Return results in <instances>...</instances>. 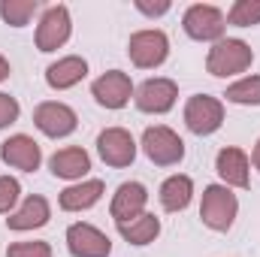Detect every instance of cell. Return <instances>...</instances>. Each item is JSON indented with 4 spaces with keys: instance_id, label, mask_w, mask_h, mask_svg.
I'll list each match as a JSON object with an SVG mask.
<instances>
[{
    "instance_id": "obj_10",
    "label": "cell",
    "mask_w": 260,
    "mask_h": 257,
    "mask_svg": "<svg viewBox=\"0 0 260 257\" xmlns=\"http://www.w3.org/2000/svg\"><path fill=\"white\" fill-rule=\"evenodd\" d=\"M91 94H94V100H97L100 106H106V109H121L130 100V94H133L130 76L121 73V70H109V73H103V76L91 85Z\"/></svg>"
},
{
    "instance_id": "obj_1",
    "label": "cell",
    "mask_w": 260,
    "mask_h": 257,
    "mask_svg": "<svg viewBox=\"0 0 260 257\" xmlns=\"http://www.w3.org/2000/svg\"><path fill=\"white\" fill-rule=\"evenodd\" d=\"M236 194H230V188L224 185H209L203 194V206H200V218L206 227L212 230H230L233 218H236Z\"/></svg>"
},
{
    "instance_id": "obj_16",
    "label": "cell",
    "mask_w": 260,
    "mask_h": 257,
    "mask_svg": "<svg viewBox=\"0 0 260 257\" xmlns=\"http://www.w3.org/2000/svg\"><path fill=\"white\" fill-rule=\"evenodd\" d=\"M49 167H52V173L58 179H82L91 170V157L82 148H61V151L52 154Z\"/></svg>"
},
{
    "instance_id": "obj_15",
    "label": "cell",
    "mask_w": 260,
    "mask_h": 257,
    "mask_svg": "<svg viewBox=\"0 0 260 257\" xmlns=\"http://www.w3.org/2000/svg\"><path fill=\"white\" fill-rule=\"evenodd\" d=\"M215 170H218V176L227 185L248 188V157H245V151H239V148H221L218 160H215Z\"/></svg>"
},
{
    "instance_id": "obj_12",
    "label": "cell",
    "mask_w": 260,
    "mask_h": 257,
    "mask_svg": "<svg viewBox=\"0 0 260 257\" xmlns=\"http://www.w3.org/2000/svg\"><path fill=\"white\" fill-rule=\"evenodd\" d=\"M76 112L64 106V103H40L37 112H34V124L43 130L46 136H70L76 130Z\"/></svg>"
},
{
    "instance_id": "obj_14",
    "label": "cell",
    "mask_w": 260,
    "mask_h": 257,
    "mask_svg": "<svg viewBox=\"0 0 260 257\" xmlns=\"http://www.w3.org/2000/svg\"><path fill=\"white\" fill-rule=\"evenodd\" d=\"M145 200H148V194H145V188L139 182H124L112 197V218L121 224V221H130V218L142 215Z\"/></svg>"
},
{
    "instance_id": "obj_29",
    "label": "cell",
    "mask_w": 260,
    "mask_h": 257,
    "mask_svg": "<svg viewBox=\"0 0 260 257\" xmlns=\"http://www.w3.org/2000/svg\"><path fill=\"white\" fill-rule=\"evenodd\" d=\"M9 76V64H6V58H0V82Z\"/></svg>"
},
{
    "instance_id": "obj_7",
    "label": "cell",
    "mask_w": 260,
    "mask_h": 257,
    "mask_svg": "<svg viewBox=\"0 0 260 257\" xmlns=\"http://www.w3.org/2000/svg\"><path fill=\"white\" fill-rule=\"evenodd\" d=\"M97 151H100L103 164H109V167H130L136 157V142L127 130L109 127L97 136Z\"/></svg>"
},
{
    "instance_id": "obj_17",
    "label": "cell",
    "mask_w": 260,
    "mask_h": 257,
    "mask_svg": "<svg viewBox=\"0 0 260 257\" xmlns=\"http://www.w3.org/2000/svg\"><path fill=\"white\" fill-rule=\"evenodd\" d=\"M49 221V203L46 197H27L24 206L6 218L9 230H34V227H43Z\"/></svg>"
},
{
    "instance_id": "obj_8",
    "label": "cell",
    "mask_w": 260,
    "mask_h": 257,
    "mask_svg": "<svg viewBox=\"0 0 260 257\" xmlns=\"http://www.w3.org/2000/svg\"><path fill=\"white\" fill-rule=\"evenodd\" d=\"M185 34L194 37V40H221L224 34V15L218 6H209V3H197L185 12Z\"/></svg>"
},
{
    "instance_id": "obj_13",
    "label": "cell",
    "mask_w": 260,
    "mask_h": 257,
    "mask_svg": "<svg viewBox=\"0 0 260 257\" xmlns=\"http://www.w3.org/2000/svg\"><path fill=\"white\" fill-rule=\"evenodd\" d=\"M0 157H3L9 167H15V170L34 173V170H40L43 151H40V145H37L30 136L18 133V136H9V139L0 145Z\"/></svg>"
},
{
    "instance_id": "obj_26",
    "label": "cell",
    "mask_w": 260,
    "mask_h": 257,
    "mask_svg": "<svg viewBox=\"0 0 260 257\" xmlns=\"http://www.w3.org/2000/svg\"><path fill=\"white\" fill-rule=\"evenodd\" d=\"M18 194H21L18 182H15V179H9V176H3V179H0V212H9V209L15 206Z\"/></svg>"
},
{
    "instance_id": "obj_25",
    "label": "cell",
    "mask_w": 260,
    "mask_h": 257,
    "mask_svg": "<svg viewBox=\"0 0 260 257\" xmlns=\"http://www.w3.org/2000/svg\"><path fill=\"white\" fill-rule=\"evenodd\" d=\"M6 257H52V248L46 242H12Z\"/></svg>"
},
{
    "instance_id": "obj_22",
    "label": "cell",
    "mask_w": 260,
    "mask_h": 257,
    "mask_svg": "<svg viewBox=\"0 0 260 257\" xmlns=\"http://www.w3.org/2000/svg\"><path fill=\"white\" fill-rule=\"evenodd\" d=\"M37 9H40L37 0H3V3H0V15H3V21L12 24V27H24Z\"/></svg>"
},
{
    "instance_id": "obj_9",
    "label": "cell",
    "mask_w": 260,
    "mask_h": 257,
    "mask_svg": "<svg viewBox=\"0 0 260 257\" xmlns=\"http://www.w3.org/2000/svg\"><path fill=\"white\" fill-rule=\"evenodd\" d=\"M70 40V12L67 6H49L40 27H37V49L40 52H55Z\"/></svg>"
},
{
    "instance_id": "obj_19",
    "label": "cell",
    "mask_w": 260,
    "mask_h": 257,
    "mask_svg": "<svg viewBox=\"0 0 260 257\" xmlns=\"http://www.w3.org/2000/svg\"><path fill=\"white\" fill-rule=\"evenodd\" d=\"M100 197H103V182L91 179V182H82V185H73V188L61 191V209L82 212V209H91Z\"/></svg>"
},
{
    "instance_id": "obj_20",
    "label": "cell",
    "mask_w": 260,
    "mask_h": 257,
    "mask_svg": "<svg viewBox=\"0 0 260 257\" xmlns=\"http://www.w3.org/2000/svg\"><path fill=\"white\" fill-rule=\"evenodd\" d=\"M118 233L133 242V245H148V242H154V236L160 233V221L154 218V215H148V212H142V215H136V218H130V221H121L118 224Z\"/></svg>"
},
{
    "instance_id": "obj_28",
    "label": "cell",
    "mask_w": 260,
    "mask_h": 257,
    "mask_svg": "<svg viewBox=\"0 0 260 257\" xmlns=\"http://www.w3.org/2000/svg\"><path fill=\"white\" fill-rule=\"evenodd\" d=\"M136 9H139V12H145V15H164V12L170 9V3H167V0H160V3H148V0H136Z\"/></svg>"
},
{
    "instance_id": "obj_2",
    "label": "cell",
    "mask_w": 260,
    "mask_h": 257,
    "mask_svg": "<svg viewBox=\"0 0 260 257\" xmlns=\"http://www.w3.org/2000/svg\"><path fill=\"white\" fill-rule=\"evenodd\" d=\"M142 148H145L148 160L157 167H173L185 157V142L170 127H148L142 136Z\"/></svg>"
},
{
    "instance_id": "obj_11",
    "label": "cell",
    "mask_w": 260,
    "mask_h": 257,
    "mask_svg": "<svg viewBox=\"0 0 260 257\" xmlns=\"http://www.w3.org/2000/svg\"><path fill=\"white\" fill-rule=\"evenodd\" d=\"M179 97V88L173 79H148L145 85H139L136 91V106L142 112H170L173 103Z\"/></svg>"
},
{
    "instance_id": "obj_5",
    "label": "cell",
    "mask_w": 260,
    "mask_h": 257,
    "mask_svg": "<svg viewBox=\"0 0 260 257\" xmlns=\"http://www.w3.org/2000/svg\"><path fill=\"white\" fill-rule=\"evenodd\" d=\"M185 121H188V127L194 130L197 136H209V133H215V130L221 127L224 106L215 97L197 94V97L188 100V106H185Z\"/></svg>"
},
{
    "instance_id": "obj_4",
    "label": "cell",
    "mask_w": 260,
    "mask_h": 257,
    "mask_svg": "<svg viewBox=\"0 0 260 257\" xmlns=\"http://www.w3.org/2000/svg\"><path fill=\"white\" fill-rule=\"evenodd\" d=\"M130 61L142 70L148 67H160L167 61V52H170V43H167V34L164 30H139L130 37Z\"/></svg>"
},
{
    "instance_id": "obj_23",
    "label": "cell",
    "mask_w": 260,
    "mask_h": 257,
    "mask_svg": "<svg viewBox=\"0 0 260 257\" xmlns=\"http://www.w3.org/2000/svg\"><path fill=\"white\" fill-rule=\"evenodd\" d=\"M224 97H227L230 103H242V106H260V76H251V79H242V82L230 85Z\"/></svg>"
},
{
    "instance_id": "obj_30",
    "label": "cell",
    "mask_w": 260,
    "mask_h": 257,
    "mask_svg": "<svg viewBox=\"0 0 260 257\" xmlns=\"http://www.w3.org/2000/svg\"><path fill=\"white\" fill-rule=\"evenodd\" d=\"M254 167L260 170V142H257V148H254Z\"/></svg>"
},
{
    "instance_id": "obj_3",
    "label": "cell",
    "mask_w": 260,
    "mask_h": 257,
    "mask_svg": "<svg viewBox=\"0 0 260 257\" xmlns=\"http://www.w3.org/2000/svg\"><path fill=\"white\" fill-rule=\"evenodd\" d=\"M251 58L254 55L242 40H221L209 52L206 67H209L212 76H233V73H242L245 67H251Z\"/></svg>"
},
{
    "instance_id": "obj_21",
    "label": "cell",
    "mask_w": 260,
    "mask_h": 257,
    "mask_svg": "<svg viewBox=\"0 0 260 257\" xmlns=\"http://www.w3.org/2000/svg\"><path fill=\"white\" fill-rule=\"evenodd\" d=\"M191 194H194V185H191L188 176H173L160 188V203H164L167 212H182L191 203Z\"/></svg>"
},
{
    "instance_id": "obj_18",
    "label": "cell",
    "mask_w": 260,
    "mask_h": 257,
    "mask_svg": "<svg viewBox=\"0 0 260 257\" xmlns=\"http://www.w3.org/2000/svg\"><path fill=\"white\" fill-rule=\"evenodd\" d=\"M85 73H88V64H85L82 58L70 55V58H61L58 64H52L49 70H46V82H49L52 88L64 91V88H73L76 82H82Z\"/></svg>"
},
{
    "instance_id": "obj_27",
    "label": "cell",
    "mask_w": 260,
    "mask_h": 257,
    "mask_svg": "<svg viewBox=\"0 0 260 257\" xmlns=\"http://www.w3.org/2000/svg\"><path fill=\"white\" fill-rule=\"evenodd\" d=\"M15 118H18V103H15V97L0 94V130L6 127V124H12Z\"/></svg>"
},
{
    "instance_id": "obj_6",
    "label": "cell",
    "mask_w": 260,
    "mask_h": 257,
    "mask_svg": "<svg viewBox=\"0 0 260 257\" xmlns=\"http://www.w3.org/2000/svg\"><path fill=\"white\" fill-rule=\"evenodd\" d=\"M67 248L73 257H109L112 242L91 224H73L67 230Z\"/></svg>"
},
{
    "instance_id": "obj_24",
    "label": "cell",
    "mask_w": 260,
    "mask_h": 257,
    "mask_svg": "<svg viewBox=\"0 0 260 257\" xmlns=\"http://www.w3.org/2000/svg\"><path fill=\"white\" fill-rule=\"evenodd\" d=\"M227 18H230V24H236V27L260 24V0H236Z\"/></svg>"
}]
</instances>
